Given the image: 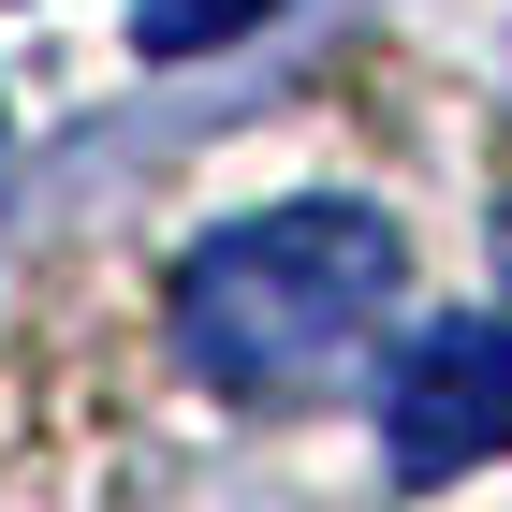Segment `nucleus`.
Masks as SVG:
<instances>
[{"instance_id":"nucleus-2","label":"nucleus","mask_w":512,"mask_h":512,"mask_svg":"<svg viewBox=\"0 0 512 512\" xmlns=\"http://www.w3.org/2000/svg\"><path fill=\"white\" fill-rule=\"evenodd\" d=\"M381 454H395V483H454L483 454H512V322L469 308V322L410 337V366L381 395Z\"/></svg>"},{"instance_id":"nucleus-3","label":"nucleus","mask_w":512,"mask_h":512,"mask_svg":"<svg viewBox=\"0 0 512 512\" xmlns=\"http://www.w3.org/2000/svg\"><path fill=\"white\" fill-rule=\"evenodd\" d=\"M278 0H132V44L147 59H205V44H235V30H264Z\"/></svg>"},{"instance_id":"nucleus-1","label":"nucleus","mask_w":512,"mask_h":512,"mask_svg":"<svg viewBox=\"0 0 512 512\" xmlns=\"http://www.w3.org/2000/svg\"><path fill=\"white\" fill-rule=\"evenodd\" d=\"M395 278H410V249H395L381 205H264V220H220V235L176 264V352L205 366L220 395H322L337 366L381 337Z\"/></svg>"}]
</instances>
